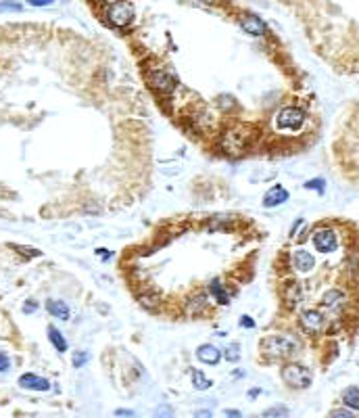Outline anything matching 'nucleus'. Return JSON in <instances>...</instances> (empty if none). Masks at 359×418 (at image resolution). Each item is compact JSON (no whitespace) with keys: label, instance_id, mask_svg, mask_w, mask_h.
<instances>
[{"label":"nucleus","instance_id":"nucleus-27","mask_svg":"<svg viewBox=\"0 0 359 418\" xmlns=\"http://www.w3.org/2000/svg\"><path fill=\"white\" fill-rule=\"evenodd\" d=\"M330 418H355V414L353 412H349V410H334L332 414H330Z\"/></svg>","mask_w":359,"mask_h":418},{"label":"nucleus","instance_id":"nucleus-30","mask_svg":"<svg viewBox=\"0 0 359 418\" xmlns=\"http://www.w3.org/2000/svg\"><path fill=\"white\" fill-rule=\"evenodd\" d=\"M36 310H38V303H36V301H27V303H25V307H23V312H25V314H34Z\"/></svg>","mask_w":359,"mask_h":418},{"label":"nucleus","instance_id":"nucleus-20","mask_svg":"<svg viewBox=\"0 0 359 418\" xmlns=\"http://www.w3.org/2000/svg\"><path fill=\"white\" fill-rule=\"evenodd\" d=\"M223 358L228 362H238L240 360V345L238 343H230V345L225 347V351H223Z\"/></svg>","mask_w":359,"mask_h":418},{"label":"nucleus","instance_id":"nucleus-21","mask_svg":"<svg viewBox=\"0 0 359 418\" xmlns=\"http://www.w3.org/2000/svg\"><path fill=\"white\" fill-rule=\"evenodd\" d=\"M263 418H288V410L284 406H274L268 412H263Z\"/></svg>","mask_w":359,"mask_h":418},{"label":"nucleus","instance_id":"nucleus-17","mask_svg":"<svg viewBox=\"0 0 359 418\" xmlns=\"http://www.w3.org/2000/svg\"><path fill=\"white\" fill-rule=\"evenodd\" d=\"M343 402H345L347 408L359 410V389H357V387H349V389L343 393Z\"/></svg>","mask_w":359,"mask_h":418},{"label":"nucleus","instance_id":"nucleus-7","mask_svg":"<svg viewBox=\"0 0 359 418\" xmlns=\"http://www.w3.org/2000/svg\"><path fill=\"white\" fill-rule=\"evenodd\" d=\"M313 245H315V249L319 253H332L338 247V237L330 228H322V230H317L313 234Z\"/></svg>","mask_w":359,"mask_h":418},{"label":"nucleus","instance_id":"nucleus-18","mask_svg":"<svg viewBox=\"0 0 359 418\" xmlns=\"http://www.w3.org/2000/svg\"><path fill=\"white\" fill-rule=\"evenodd\" d=\"M190 374H192V385H194V387H197L199 391H205V389L211 387V380H209L201 370H190Z\"/></svg>","mask_w":359,"mask_h":418},{"label":"nucleus","instance_id":"nucleus-8","mask_svg":"<svg viewBox=\"0 0 359 418\" xmlns=\"http://www.w3.org/2000/svg\"><path fill=\"white\" fill-rule=\"evenodd\" d=\"M19 387L27 389V391H48L50 383L44 376H38L34 372H25V374L19 376Z\"/></svg>","mask_w":359,"mask_h":418},{"label":"nucleus","instance_id":"nucleus-10","mask_svg":"<svg viewBox=\"0 0 359 418\" xmlns=\"http://www.w3.org/2000/svg\"><path fill=\"white\" fill-rule=\"evenodd\" d=\"M197 358H199L203 364L215 366V364H219V360H221V351H219L215 345L205 343V345H201V347L197 349Z\"/></svg>","mask_w":359,"mask_h":418},{"label":"nucleus","instance_id":"nucleus-5","mask_svg":"<svg viewBox=\"0 0 359 418\" xmlns=\"http://www.w3.org/2000/svg\"><path fill=\"white\" fill-rule=\"evenodd\" d=\"M282 378L286 380V385H290V387L295 389H305L311 385V372L301 366V364H288L284 366L282 370Z\"/></svg>","mask_w":359,"mask_h":418},{"label":"nucleus","instance_id":"nucleus-32","mask_svg":"<svg viewBox=\"0 0 359 418\" xmlns=\"http://www.w3.org/2000/svg\"><path fill=\"white\" fill-rule=\"evenodd\" d=\"M225 418H242L238 410H225Z\"/></svg>","mask_w":359,"mask_h":418},{"label":"nucleus","instance_id":"nucleus-15","mask_svg":"<svg viewBox=\"0 0 359 418\" xmlns=\"http://www.w3.org/2000/svg\"><path fill=\"white\" fill-rule=\"evenodd\" d=\"M209 293H211V297H213L219 305H228V301H230V297H228L225 288L221 286V280H219V278H213V280L209 282Z\"/></svg>","mask_w":359,"mask_h":418},{"label":"nucleus","instance_id":"nucleus-35","mask_svg":"<svg viewBox=\"0 0 359 418\" xmlns=\"http://www.w3.org/2000/svg\"><path fill=\"white\" fill-rule=\"evenodd\" d=\"M249 395H251V397H257V395H259V389H253Z\"/></svg>","mask_w":359,"mask_h":418},{"label":"nucleus","instance_id":"nucleus-1","mask_svg":"<svg viewBox=\"0 0 359 418\" xmlns=\"http://www.w3.org/2000/svg\"><path fill=\"white\" fill-rule=\"evenodd\" d=\"M297 347H299V343L292 337L274 335V337H266L263 341H261V351L268 353V356H272V358H288Z\"/></svg>","mask_w":359,"mask_h":418},{"label":"nucleus","instance_id":"nucleus-34","mask_svg":"<svg viewBox=\"0 0 359 418\" xmlns=\"http://www.w3.org/2000/svg\"><path fill=\"white\" fill-rule=\"evenodd\" d=\"M194 418H211V412L209 410H199L197 414H194Z\"/></svg>","mask_w":359,"mask_h":418},{"label":"nucleus","instance_id":"nucleus-13","mask_svg":"<svg viewBox=\"0 0 359 418\" xmlns=\"http://www.w3.org/2000/svg\"><path fill=\"white\" fill-rule=\"evenodd\" d=\"M292 264H295V268L299 272H311L313 266H315V257L307 251H295V255H292Z\"/></svg>","mask_w":359,"mask_h":418},{"label":"nucleus","instance_id":"nucleus-4","mask_svg":"<svg viewBox=\"0 0 359 418\" xmlns=\"http://www.w3.org/2000/svg\"><path fill=\"white\" fill-rule=\"evenodd\" d=\"M148 84L155 92H159L163 96H169L178 88V78L167 69H155L148 76Z\"/></svg>","mask_w":359,"mask_h":418},{"label":"nucleus","instance_id":"nucleus-22","mask_svg":"<svg viewBox=\"0 0 359 418\" xmlns=\"http://www.w3.org/2000/svg\"><path fill=\"white\" fill-rule=\"evenodd\" d=\"M341 299H343V295H341L338 291H328V293L324 295V303L328 305V307H336Z\"/></svg>","mask_w":359,"mask_h":418},{"label":"nucleus","instance_id":"nucleus-25","mask_svg":"<svg viewBox=\"0 0 359 418\" xmlns=\"http://www.w3.org/2000/svg\"><path fill=\"white\" fill-rule=\"evenodd\" d=\"M324 186H326V182H324L322 178H315V180H309V182H305V188H309V190H317L319 195L324 192Z\"/></svg>","mask_w":359,"mask_h":418},{"label":"nucleus","instance_id":"nucleus-2","mask_svg":"<svg viewBox=\"0 0 359 418\" xmlns=\"http://www.w3.org/2000/svg\"><path fill=\"white\" fill-rule=\"evenodd\" d=\"M249 147V132L244 125H232L221 138V149L230 155H240Z\"/></svg>","mask_w":359,"mask_h":418},{"label":"nucleus","instance_id":"nucleus-11","mask_svg":"<svg viewBox=\"0 0 359 418\" xmlns=\"http://www.w3.org/2000/svg\"><path fill=\"white\" fill-rule=\"evenodd\" d=\"M301 324H303V329H307L309 333H317V331L324 326V316H322L317 310H307V312H303V316H301Z\"/></svg>","mask_w":359,"mask_h":418},{"label":"nucleus","instance_id":"nucleus-28","mask_svg":"<svg viewBox=\"0 0 359 418\" xmlns=\"http://www.w3.org/2000/svg\"><path fill=\"white\" fill-rule=\"evenodd\" d=\"M240 326L242 329H255V322L251 316H240Z\"/></svg>","mask_w":359,"mask_h":418},{"label":"nucleus","instance_id":"nucleus-29","mask_svg":"<svg viewBox=\"0 0 359 418\" xmlns=\"http://www.w3.org/2000/svg\"><path fill=\"white\" fill-rule=\"evenodd\" d=\"M54 0H27V5L31 7H46V5H52Z\"/></svg>","mask_w":359,"mask_h":418},{"label":"nucleus","instance_id":"nucleus-12","mask_svg":"<svg viewBox=\"0 0 359 418\" xmlns=\"http://www.w3.org/2000/svg\"><path fill=\"white\" fill-rule=\"evenodd\" d=\"M240 25H242V29L247 31V34H251V36H263L266 34V23L261 21L259 17H255V15L242 17Z\"/></svg>","mask_w":359,"mask_h":418},{"label":"nucleus","instance_id":"nucleus-33","mask_svg":"<svg viewBox=\"0 0 359 418\" xmlns=\"http://www.w3.org/2000/svg\"><path fill=\"white\" fill-rule=\"evenodd\" d=\"M0 9H13V11H19L21 7L15 5V3H0Z\"/></svg>","mask_w":359,"mask_h":418},{"label":"nucleus","instance_id":"nucleus-31","mask_svg":"<svg viewBox=\"0 0 359 418\" xmlns=\"http://www.w3.org/2000/svg\"><path fill=\"white\" fill-rule=\"evenodd\" d=\"M115 414H117V416H121V418H132V416H134V412H132V410H117Z\"/></svg>","mask_w":359,"mask_h":418},{"label":"nucleus","instance_id":"nucleus-19","mask_svg":"<svg viewBox=\"0 0 359 418\" xmlns=\"http://www.w3.org/2000/svg\"><path fill=\"white\" fill-rule=\"evenodd\" d=\"M299 299H301V284H297V282L288 284V288H286V301H288V305L292 307Z\"/></svg>","mask_w":359,"mask_h":418},{"label":"nucleus","instance_id":"nucleus-14","mask_svg":"<svg viewBox=\"0 0 359 418\" xmlns=\"http://www.w3.org/2000/svg\"><path fill=\"white\" fill-rule=\"evenodd\" d=\"M46 310H48V314L50 316H54V318H59V320H69V305L65 303V301H61V299H48L46 301Z\"/></svg>","mask_w":359,"mask_h":418},{"label":"nucleus","instance_id":"nucleus-9","mask_svg":"<svg viewBox=\"0 0 359 418\" xmlns=\"http://www.w3.org/2000/svg\"><path fill=\"white\" fill-rule=\"evenodd\" d=\"M288 190L284 188V186H280V184H276V186H272L266 195H263V207H278V205H282L284 201H288Z\"/></svg>","mask_w":359,"mask_h":418},{"label":"nucleus","instance_id":"nucleus-23","mask_svg":"<svg viewBox=\"0 0 359 418\" xmlns=\"http://www.w3.org/2000/svg\"><path fill=\"white\" fill-rule=\"evenodd\" d=\"M88 360H90L88 351H75V353H73V360H71V364H73V368H82V366H84Z\"/></svg>","mask_w":359,"mask_h":418},{"label":"nucleus","instance_id":"nucleus-6","mask_svg":"<svg viewBox=\"0 0 359 418\" xmlns=\"http://www.w3.org/2000/svg\"><path fill=\"white\" fill-rule=\"evenodd\" d=\"M132 17H134V9L127 3H115L107 11V19L115 27H125L129 21H132Z\"/></svg>","mask_w":359,"mask_h":418},{"label":"nucleus","instance_id":"nucleus-16","mask_svg":"<svg viewBox=\"0 0 359 418\" xmlns=\"http://www.w3.org/2000/svg\"><path fill=\"white\" fill-rule=\"evenodd\" d=\"M48 339H50V343H52V347L59 351V353H65L67 351V339L63 337V333L59 331V329H54V326H48Z\"/></svg>","mask_w":359,"mask_h":418},{"label":"nucleus","instance_id":"nucleus-3","mask_svg":"<svg viewBox=\"0 0 359 418\" xmlns=\"http://www.w3.org/2000/svg\"><path fill=\"white\" fill-rule=\"evenodd\" d=\"M305 123V111L299 107H284L276 115V130L280 132H299Z\"/></svg>","mask_w":359,"mask_h":418},{"label":"nucleus","instance_id":"nucleus-26","mask_svg":"<svg viewBox=\"0 0 359 418\" xmlns=\"http://www.w3.org/2000/svg\"><path fill=\"white\" fill-rule=\"evenodd\" d=\"M11 368V358L7 353H0V372H7Z\"/></svg>","mask_w":359,"mask_h":418},{"label":"nucleus","instance_id":"nucleus-24","mask_svg":"<svg viewBox=\"0 0 359 418\" xmlns=\"http://www.w3.org/2000/svg\"><path fill=\"white\" fill-rule=\"evenodd\" d=\"M155 418H174V408L172 406H159L155 412Z\"/></svg>","mask_w":359,"mask_h":418}]
</instances>
